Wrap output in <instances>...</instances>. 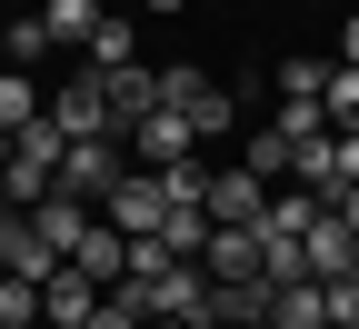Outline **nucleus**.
<instances>
[{"label": "nucleus", "mask_w": 359, "mask_h": 329, "mask_svg": "<svg viewBox=\"0 0 359 329\" xmlns=\"http://www.w3.org/2000/svg\"><path fill=\"white\" fill-rule=\"evenodd\" d=\"M120 180H130V140H70V160H60V190H70V200L100 210Z\"/></svg>", "instance_id": "1"}, {"label": "nucleus", "mask_w": 359, "mask_h": 329, "mask_svg": "<svg viewBox=\"0 0 359 329\" xmlns=\"http://www.w3.org/2000/svg\"><path fill=\"white\" fill-rule=\"evenodd\" d=\"M100 220L130 229V240H160V229H170V190H160V170H130L120 190L100 200Z\"/></svg>", "instance_id": "2"}, {"label": "nucleus", "mask_w": 359, "mask_h": 329, "mask_svg": "<svg viewBox=\"0 0 359 329\" xmlns=\"http://www.w3.org/2000/svg\"><path fill=\"white\" fill-rule=\"evenodd\" d=\"M320 90H330V70H320V60H290V70H280V130H290V150L330 130V100H320Z\"/></svg>", "instance_id": "3"}, {"label": "nucleus", "mask_w": 359, "mask_h": 329, "mask_svg": "<svg viewBox=\"0 0 359 329\" xmlns=\"http://www.w3.org/2000/svg\"><path fill=\"white\" fill-rule=\"evenodd\" d=\"M110 290H100V279H90L80 260H60L50 279H40V329H90V309H100Z\"/></svg>", "instance_id": "4"}, {"label": "nucleus", "mask_w": 359, "mask_h": 329, "mask_svg": "<svg viewBox=\"0 0 359 329\" xmlns=\"http://www.w3.org/2000/svg\"><path fill=\"white\" fill-rule=\"evenodd\" d=\"M50 120H60V140H120V130H110V100H100V70L60 80V90H50Z\"/></svg>", "instance_id": "5"}, {"label": "nucleus", "mask_w": 359, "mask_h": 329, "mask_svg": "<svg viewBox=\"0 0 359 329\" xmlns=\"http://www.w3.org/2000/svg\"><path fill=\"white\" fill-rule=\"evenodd\" d=\"M210 220L219 229H259L269 220V180L259 170H210Z\"/></svg>", "instance_id": "6"}, {"label": "nucleus", "mask_w": 359, "mask_h": 329, "mask_svg": "<svg viewBox=\"0 0 359 329\" xmlns=\"http://www.w3.org/2000/svg\"><path fill=\"white\" fill-rule=\"evenodd\" d=\"M100 100H110V130L130 140V130L160 110V70H140V60H130V70H100Z\"/></svg>", "instance_id": "7"}, {"label": "nucleus", "mask_w": 359, "mask_h": 329, "mask_svg": "<svg viewBox=\"0 0 359 329\" xmlns=\"http://www.w3.org/2000/svg\"><path fill=\"white\" fill-rule=\"evenodd\" d=\"M290 180L309 200H330L339 210V190H349V160H339V130H320V140H299V160H290Z\"/></svg>", "instance_id": "8"}, {"label": "nucleus", "mask_w": 359, "mask_h": 329, "mask_svg": "<svg viewBox=\"0 0 359 329\" xmlns=\"http://www.w3.org/2000/svg\"><path fill=\"white\" fill-rule=\"evenodd\" d=\"M0 269H11V279H50V269H60V250L40 240V220H30V210L0 220Z\"/></svg>", "instance_id": "9"}, {"label": "nucleus", "mask_w": 359, "mask_h": 329, "mask_svg": "<svg viewBox=\"0 0 359 329\" xmlns=\"http://www.w3.org/2000/svg\"><path fill=\"white\" fill-rule=\"evenodd\" d=\"M130 150H140L150 170H170V160H200V130L180 120V110H150L140 130H130Z\"/></svg>", "instance_id": "10"}, {"label": "nucleus", "mask_w": 359, "mask_h": 329, "mask_svg": "<svg viewBox=\"0 0 359 329\" xmlns=\"http://www.w3.org/2000/svg\"><path fill=\"white\" fill-rule=\"evenodd\" d=\"M349 269H359V229L339 210H320L309 220V279H349Z\"/></svg>", "instance_id": "11"}, {"label": "nucleus", "mask_w": 359, "mask_h": 329, "mask_svg": "<svg viewBox=\"0 0 359 329\" xmlns=\"http://www.w3.org/2000/svg\"><path fill=\"white\" fill-rule=\"evenodd\" d=\"M90 279H100V290H120V279H130V229H110V220H90V240L70 250Z\"/></svg>", "instance_id": "12"}, {"label": "nucleus", "mask_w": 359, "mask_h": 329, "mask_svg": "<svg viewBox=\"0 0 359 329\" xmlns=\"http://www.w3.org/2000/svg\"><path fill=\"white\" fill-rule=\"evenodd\" d=\"M30 220H40V240H50V250L70 260V250L90 240V220H100V210H90V200H70V190H50V200H40V210H30Z\"/></svg>", "instance_id": "13"}, {"label": "nucleus", "mask_w": 359, "mask_h": 329, "mask_svg": "<svg viewBox=\"0 0 359 329\" xmlns=\"http://www.w3.org/2000/svg\"><path fill=\"white\" fill-rule=\"evenodd\" d=\"M269 329H330V290H320V279H290V290H269Z\"/></svg>", "instance_id": "14"}, {"label": "nucleus", "mask_w": 359, "mask_h": 329, "mask_svg": "<svg viewBox=\"0 0 359 329\" xmlns=\"http://www.w3.org/2000/svg\"><path fill=\"white\" fill-rule=\"evenodd\" d=\"M210 279H259V229H210Z\"/></svg>", "instance_id": "15"}, {"label": "nucleus", "mask_w": 359, "mask_h": 329, "mask_svg": "<svg viewBox=\"0 0 359 329\" xmlns=\"http://www.w3.org/2000/svg\"><path fill=\"white\" fill-rule=\"evenodd\" d=\"M40 20H50V40H60V51H90V30H100L110 11H100V0H50Z\"/></svg>", "instance_id": "16"}, {"label": "nucleus", "mask_w": 359, "mask_h": 329, "mask_svg": "<svg viewBox=\"0 0 359 329\" xmlns=\"http://www.w3.org/2000/svg\"><path fill=\"white\" fill-rule=\"evenodd\" d=\"M40 110H50V100H40V80H30V70H0V130L20 140V130H30Z\"/></svg>", "instance_id": "17"}, {"label": "nucleus", "mask_w": 359, "mask_h": 329, "mask_svg": "<svg viewBox=\"0 0 359 329\" xmlns=\"http://www.w3.org/2000/svg\"><path fill=\"white\" fill-rule=\"evenodd\" d=\"M290 160H299V150H290V130H280V120H269V130L250 140V150H240V170H259L269 190H280V180H290Z\"/></svg>", "instance_id": "18"}, {"label": "nucleus", "mask_w": 359, "mask_h": 329, "mask_svg": "<svg viewBox=\"0 0 359 329\" xmlns=\"http://www.w3.org/2000/svg\"><path fill=\"white\" fill-rule=\"evenodd\" d=\"M210 229H219L210 210H170V229H160V250H170V260H210Z\"/></svg>", "instance_id": "19"}, {"label": "nucleus", "mask_w": 359, "mask_h": 329, "mask_svg": "<svg viewBox=\"0 0 359 329\" xmlns=\"http://www.w3.org/2000/svg\"><path fill=\"white\" fill-rule=\"evenodd\" d=\"M130 60H140V30H130V20H100V30H90V70H130Z\"/></svg>", "instance_id": "20"}, {"label": "nucleus", "mask_w": 359, "mask_h": 329, "mask_svg": "<svg viewBox=\"0 0 359 329\" xmlns=\"http://www.w3.org/2000/svg\"><path fill=\"white\" fill-rule=\"evenodd\" d=\"M0 51H11V70H30L40 51H60V40H50V20H0Z\"/></svg>", "instance_id": "21"}, {"label": "nucleus", "mask_w": 359, "mask_h": 329, "mask_svg": "<svg viewBox=\"0 0 359 329\" xmlns=\"http://www.w3.org/2000/svg\"><path fill=\"white\" fill-rule=\"evenodd\" d=\"M0 329H40V279H11V269H0Z\"/></svg>", "instance_id": "22"}, {"label": "nucleus", "mask_w": 359, "mask_h": 329, "mask_svg": "<svg viewBox=\"0 0 359 329\" xmlns=\"http://www.w3.org/2000/svg\"><path fill=\"white\" fill-rule=\"evenodd\" d=\"M320 100H330V130H359V70H349V60L330 70V90H320Z\"/></svg>", "instance_id": "23"}, {"label": "nucleus", "mask_w": 359, "mask_h": 329, "mask_svg": "<svg viewBox=\"0 0 359 329\" xmlns=\"http://www.w3.org/2000/svg\"><path fill=\"white\" fill-rule=\"evenodd\" d=\"M320 290H330V329H359V269L349 279H320Z\"/></svg>", "instance_id": "24"}, {"label": "nucleus", "mask_w": 359, "mask_h": 329, "mask_svg": "<svg viewBox=\"0 0 359 329\" xmlns=\"http://www.w3.org/2000/svg\"><path fill=\"white\" fill-rule=\"evenodd\" d=\"M90 329H150V319H140V309H130V300H120V290H110V300H100V309H90Z\"/></svg>", "instance_id": "25"}, {"label": "nucleus", "mask_w": 359, "mask_h": 329, "mask_svg": "<svg viewBox=\"0 0 359 329\" xmlns=\"http://www.w3.org/2000/svg\"><path fill=\"white\" fill-rule=\"evenodd\" d=\"M339 60H349V70H359V11H349V30H339Z\"/></svg>", "instance_id": "26"}, {"label": "nucleus", "mask_w": 359, "mask_h": 329, "mask_svg": "<svg viewBox=\"0 0 359 329\" xmlns=\"http://www.w3.org/2000/svg\"><path fill=\"white\" fill-rule=\"evenodd\" d=\"M339 220H349V229H359V180H349V190H339Z\"/></svg>", "instance_id": "27"}, {"label": "nucleus", "mask_w": 359, "mask_h": 329, "mask_svg": "<svg viewBox=\"0 0 359 329\" xmlns=\"http://www.w3.org/2000/svg\"><path fill=\"white\" fill-rule=\"evenodd\" d=\"M150 329H200V319H150Z\"/></svg>", "instance_id": "28"}, {"label": "nucleus", "mask_w": 359, "mask_h": 329, "mask_svg": "<svg viewBox=\"0 0 359 329\" xmlns=\"http://www.w3.org/2000/svg\"><path fill=\"white\" fill-rule=\"evenodd\" d=\"M150 11H190V0H150Z\"/></svg>", "instance_id": "29"}, {"label": "nucleus", "mask_w": 359, "mask_h": 329, "mask_svg": "<svg viewBox=\"0 0 359 329\" xmlns=\"http://www.w3.org/2000/svg\"><path fill=\"white\" fill-rule=\"evenodd\" d=\"M0 170H11V130H0Z\"/></svg>", "instance_id": "30"}, {"label": "nucleus", "mask_w": 359, "mask_h": 329, "mask_svg": "<svg viewBox=\"0 0 359 329\" xmlns=\"http://www.w3.org/2000/svg\"><path fill=\"white\" fill-rule=\"evenodd\" d=\"M11 210H20V200H11V190H0V220H11Z\"/></svg>", "instance_id": "31"}, {"label": "nucleus", "mask_w": 359, "mask_h": 329, "mask_svg": "<svg viewBox=\"0 0 359 329\" xmlns=\"http://www.w3.org/2000/svg\"><path fill=\"white\" fill-rule=\"evenodd\" d=\"M210 329H250V319H210Z\"/></svg>", "instance_id": "32"}]
</instances>
